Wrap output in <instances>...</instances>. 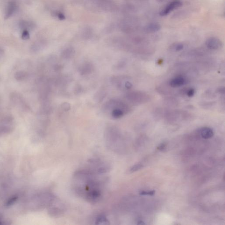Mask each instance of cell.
<instances>
[{
  "mask_svg": "<svg viewBox=\"0 0 225 225\" xmlns=\"http://www.w3.org/2000/svg\"><path fill=\"white\" fill-rule=\"evenodd\" d=\"M186 80L183 76H178L173 78L169 82V84L172 87H178L186 84Z\"/></svg>",
  "mask_w": 225,
  "mask_h": 225,
  "instance_id": "obj_3",
  "label": "cell"
},
{
  "mask_svg": "<svg viewBox=\"0 0 225 225\" xmlns=\"http://www.w3.org/2000/svg\"><path fill=\"white\" fill-rule=\"evenodd\" d=\"M195 93V91L194 89L193 88H191L186 90L185 93H186L187 96L189 97H192L194 95Z\"/></svg>",
  "mask_w": 225,
  "mask_h": 225,
  "instance_id": "obj_13",
  "label": "cell"
},
{
  "mask_svg": "<svg viewBox=\"0 0 225 225\" xmlns=\"http://www.w3.org/2000/svg\"><path fill=\"white\" fill-rule=\"evenodd\" d=\"M207 48L210 49L217 50L222 47V42L218 38L211 37L207 39L205 42Z\"/></svg>",
  "mask_w": 225,
  "mask_h": 225,
  "instance_id": "obj_2",
  "label": "cell"
},
{
  "mask_svg": "<svg viewBox=\"0 0 225 225\" xmlns=\"http://www.w3.org/2000/svg\"><path fill=\"white\" fill-rule=\"evenodd\" d=\"M143 167V165L141 164H137L134 165L131 168L130 170V172H134L138 171L139 169H141Z\"/></svg>",
  "mask_w": 225,
  "mask_h": 225,
  "instance_id": "obj_11",
  "label": "cell"
},
{
  "mask_svg": "<svg viewBox=\"0 0 225 225\" xmlns=\"http://www.w3.org/2000/svg\"><path fill=\"white\" fill-rule=\"evenodd\" d=\"M16 9V5L13 2H10L7 4L5 10V16L4 18L5 19L9 18L13 14Z\"/></svg>",
  "mask_w": 225,
  "mask_h": 225,
  "instance_id": "obj_4",
  "label": "cell"
},
{
  "mask_svg": "<svg viewBox=\"0 0 225 225\" xmlns=\"http://www.w3.org/2000/svg\"><path fill=\"white\" fill-rule=\"evenodd\" d=\"M58 18L60 20H64L65 19V17L64 15V14H62V13H59L58 14Z\"/></svg>",
  "mask_w": 225,
  "mask_h": 225,
  "instance_id": "obj_16",
  "label": "cell"
},
{
  "mask_svg": "<svg viewBox=\"0 0 225 225\" xmlns=\"http://www.w3.org/2000/svg\"><path fill=\"white\" fill-rule=\"evenodd\" d=\"M96 224L97 225H108L110 224V223L106 216L101 215L96 219Z\"/></svg>",
  "mask_w": 225,
  "mask_h": 225,
  "instance_id": "obj_8",
  "label": "cell"
},
{
  "mask_svg": "<svg viewBox=\"0 0 225 225\" xmlns=\"http://www.w3.org/2000/svg\"><path fill=\"white\" fill-rule=\"evenodd\" d=\"M200 133L202 138L205 139L211 138L214 135L213 131L209 127H204L200 130Z\"/></svg>",
  "mask_w": 225,
  "mask_h": 225,
  "instance_id": "obj_5",
  "label": "cell"
},
{
  "mask_svg": "<svg viewBox=\"0 0 225 225\" xmlns=\"http://www.w3.org/2000/svg\"><path fill=\"white\" fill-rule=\"evenodd\" d=\"M161 27L159 24L156 23H152L147 25L144 29L145 31L147 33H154L158 31L161 29Z\"/></svg>",
  "mask_w": 225,
  "mask_h": 225,
  "instance_id": "obj_6",
  "label": "cell"
},
{
  "mask_svg": "<svg viewBox=\"0 0 225 225\" xmlns=\"http://www.w3.org/2000/svg\"><path fill=\"white\" fill-rule=\"evenodd\" d=\"M29 77L27 72L24 71H19L16 72L14 77L16 80L18 81H23L27 80Z\"/></svg>",
  "mask_w": 225,
  "mask_h": 225,
  "instance_id": "obj_7",
  "label": "cell"
},
{
  "mask_svg": "<svg viewBox=\"0 0 225 225\" xmlns=\"http://www.w3.org/2000/svg\"><path fill=\"white\" fill-rule=\"evenodd\" d=\"M137 224H139V225H140V224H141V225H144V224H145V223H144V222H143V221H138V223H137Z\"/></svg>",
  "mask_w": 225,
  "mask_h": 225,
  "instance_id": "obj_18",
  "label": "cell"
},
{
  "mask_svg": "<svg viewBox=\"0 0 225 225\" xmlns=\"http://www.w3.org/2000/svg\"><path fill=\"white\" fill-rule=\"evenodd\" d=\"M125 85H126V88H128V89H130V88H131L132 87V84L131 83L129 82H127L126 83Z\"/></svg>",
  "mask_w": 225,
  "mask_h": 225,
  "instance_id": "obj_17",
  "label": "cell"
},
{
  "mask_svg": "<svg viewBox=\"0 0 225 225\" xmlns=\"http://www.w3.org/2000/svg\"><path fill=\"white\" fill-rule=\"evenodd\" d=\"M166 145V144L165 143H162V144H161L159 145V147H158V150H161H161H163L164 149H165Z\"/></svg>",
  "mask_w": 225,
  "mask_h": 225,
  "instance_id": "obj_15",
  "label": "cell"
},
{
  "mask_svg": "<svg viewBox=\"0 0 225 225\" xmlns=\"http://www.w3.org/2000/svg\"><path fill=\"white\" fill-rule=\"evenodd\" d=\"M183 48L184 46L183 44L181 43H176L172 45L171 47V49H172V50L175 51L179 52L183 49Z\"/></svg>",
  "mask_w": 225,
  "mask_h": 225,
  "instance_id": "obj_10",
  "label": "cell"
},
{
  "mask_svg": "<svg viewBox=\"0 0 225 225\" xmlns=\"http://www.w3.org/2000/svg\"><path fill=\"white\" fill-rule=\"evenodd\" d=\"M155 191H143L140 192V194L142 195H150L152 196L155 194Z\"/></svg>",
  "mask_w": 225,
  "mask_h": 225,
  "instance_id": "obj_14",
  "label": "cell"
},
{
  "mask_svg": "<svg viewBox=\"0 0 225 225\" xmlns=\"http://www.w3.org/2000/svg\"><path fill=\"white\" fill-rule=\"evenodd\" d=\"M0 126V135L4 134L10 132L12 130V128L10 126H7L5 124Z\"/></svg>",
  "mask_w": 225,
  "mask_h": 225,
  "instance_id": "obj_9",
  "label": "cell"
},
{
  "mask_svg": "<svg viewBox=\"0 0 225 225\" xmlns=\"http://www.w3.org/2000/svg\"><path fill=\"white\" fill-rule=\"evenodd\" d=\"M182 4V2L180 0H174L161 10L160 15L162 16H166L174 9L181 7Z\"/></svg>",
  "mask_w": 225,
  "mask_h": 225,
  "instance_id": "obj_1",
  "label": "cell"
},
{
  "mask_svg": "<svg viewBox=\"0 0 225 225\" xmlns=\"http://www.w3.org/2000/svg\"><path fill=\"white\" fill-rule=\"evenodd\" d=\"M22 38L23 40H27L30 38V34L27 30H24L22 34Z\"/></svg>",
  "mask_w": 225,
  "mask_h": 225,
  "instance_id": "obj_12",
  "label": "cell"
}]
</instances>
